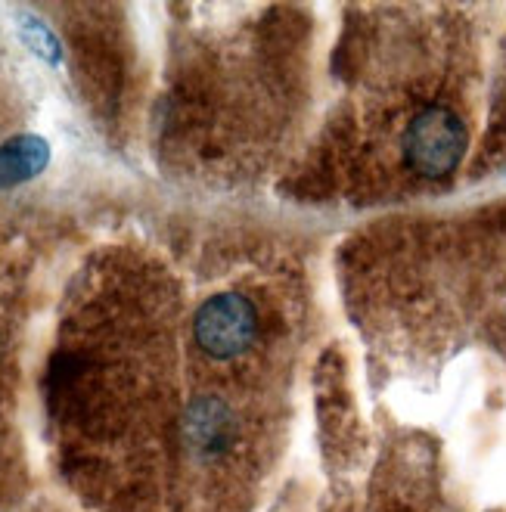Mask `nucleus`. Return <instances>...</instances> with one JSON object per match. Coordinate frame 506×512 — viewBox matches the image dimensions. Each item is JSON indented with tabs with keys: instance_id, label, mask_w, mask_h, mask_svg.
Segmentation results:
<instances>
[{
	"instance_id": "nucleus-1",
	"label": "nucleus",
	"mask_w": 506,
	"mask_h": 512,
	"mask_svg": "<svg viewBox=\"0 0 506 512\" xmlns=\"http://www.w3.org/2000/svg\"><path fill=\"white\" fill-rule=\"evenodd\" d=\"M404 159L410 171L438 180L457 171L466 153V125L448 106H426L404 128Z\"/></svg>"
},
{
	"instance_id": "nucleus-2",
	"label": "nucleus",
	"mask_w": 506,
	"mask_h": 512,
	"mask_svg": "<svg viewBox=\"0 0 506 512\" xmlns=\"http://www.w3.org/2000/svg\"><path fill=\"white\" fill-rule=\"evenodd\" d=\"M196 345L215 360L246 354L258 339V311L240 292H221L202 301L193 317Z\"/></svg>"
},
{
	"instance_id": "nucleus-3",
	"label": "nucleus",
	"mask_w": 506,
	"mask_h": 512,
	"mask_svg": "<svg viewBox=\"0 0 506 512\" xmlns=\"http://www.w3.org/2000/svg\"><path fill=\"white\" fill-rule=\"evenodd\" d=\"M50 162V143L35 134H22L0 143V190L19 187L38 177Z\"/></svg>"
},
{
	"instance_id": "nucleus-4",
	"label": "nucleus",
	"mask_w": 506,
	"mask_h": 512,
	"mask_svg": "<svg viewBox=\"0 0 506 512\" xmlns=\"http://www.w3.org/2000/svg\"><path fill=\"white\" fill-rule=\"evenodd\" d=\"M22 32H25V41L32 44L44 59H50V63H56V59H59V44H56V38L47 32V25L28 19V22L22 25Z\"/></svg>"
}]
</instances>
